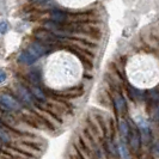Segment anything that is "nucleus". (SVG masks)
<instances>
[{
    "label": "nucleus",
    "mask_w": 159,
    "mask_h": 159,
    "mask_svg": "<svg viewBox=\"0 0 159 159\" xmlns=\"http://www.w3.org/2000/svg\"><path fill=\"white\" fill-rule=\"evenodd\" d=\"M129 126H130V132H129L128 143H130V146L134 151H138L140 147V130L133 123H129Z\"/></svg>",
    "instance_id": "f257e3e1"
},
{
    "label": "nucleus",
    "mask_w": 159,
    "mask_h": 159,
    "mask_svg": "<svg viewBox=\"0 0 159 159\" xmlns=\"http://www.w3.org/2000/svg\"><path fill=\"white\" fill-rule=\"evenodd\" d=\"M1 105L4 109H7L8 111L11 110H19L20 109V105L17 102L15 98H12L11 96L7 95H2L1 96Z\"/></svg>",
    "instance_id": "f03ea898"
},
{
    "label": "nucleus",
    "mask_w": 159,
    "mask_h": 159,
    "mask_svg": "<svg viewBox=\"0 0 159 159\" xmlns=\"http://www.w3.org/2000/svg\"><path fill=\"white\" fill-rule=\"evenodd\" d=\"M26 49H28L36 59H39V57H41V56L44 55V54L47 53V48H46V46H43L41 42H32L31 44L26 48Z\"/></svg>",
    "instance_id": "7ed1b4c3"
},
{
    "label": "nucleus",
    "mask_w": 159,
    "mask_h": 159,
    "mask_svg": "<svg viewBox=\"0 0 159 159\" xmlns=\"http://www.w3.org/2000/svg\"><path fill=\"white\" fill-rule=\"evenodd\" d=\"M16 92L18 97L22 99V102L25 103L26 105H32V98H31V95L29 93V91L26 90V89H24L23 86H17L16 88Z\"/></svg>",
    "instance_id": "20e7f679"
},
{
    "label": "nucleus",
    "mask_w": 159,
    "mask_h": 159,
    "mask_svg": "<svg viewBox=\"0 0 159 159\" xmlns=\"http://www.w3.org/2000/svg\"><path fill=\"white\" fill-rule=\"evenodd\" d=\"M138 128L140 130V134L143 135V140L145 141H148L150 138H151V132H150V127H148L147 122L143 121V120H139L138 121Z\"/></svg>",
    "instance_id": "39448f33"
},
{
    "label": "nucleus",
    "mask_w": 159,
    "mask_h": 159,
    "mask_svg": "<svg viewBox=\"0 0 159 159\" xmlns=\"http://www.w3.org/2000/svg\"><path fill=\"white\" fill-rule=\"evenodd\" d=\"M36 60H37V59L32 55L28 49L23 50V52L20 53V55H19V61H20V62H23V64H25V65H32Z\"/></svg>",
    "instance_id": "423d86ee"
},
{
    "label": "nucleus",
    "mask_w": 159,
    "mask_h": 159,
    "mask_svg": "<svg viewBox=\"0 0 159 159\" xmlns=\"http://www.w3.org/2000/svg\"><path fill=\"white\" fill-rule=\"evenodd\" d=\"M120 133L122 135V140H127L128 141V138H129V132H130V126L126 120H121L120 121Z\"/></svg>",
    "instance_id": "0eeeda50"
},
{
    "label": "nucleus",
    "mask_w": 159,
    "mask_h": 159,
    "mask_svg": "<svg viewBox=\"0 0 159 159\" xmlns=\"http://www.w3.org/2000/svg\"><path fill=\"white\" fill-rule=\"evenodd\" d=\"M50 17H52L53 22H55V23L62 24L64 22L67 20V15L64 11H60V10H53L52 13H50Z\"/></svg>",
    "instance_id": "6e6552de"
},
{
    "label": "nucleus",
    "mask_w": 159,
    "mask_h": 159,
    "mask_svg": "<svg viewBox=\"0 0 159 159\" xmlns=\"http://www.w3.org/2000/svg\"><path fill=\"white\" fill-rule=\"evenodd\" d=\"M114 104H115V109L119 112H122L126 109V101L123 97L121 96H115L114 98Z\"/></svg>",
    "instance_id": "1a4fd4ad"
},
{
    "label": "nucleus",
    "mask_w": 159,
    "mask_h": 159,
    "mask_svg": "<svg viewBox=\"0 0 159 159\" xmlns=\"http://www.w3.org/2000/svg\"><path fill=\"white\" fill-rule=\"evenodd\" d=\"M31 91H32V95L35 96L39 101H41V102H46V101H47L46 95L43 93V91H42L37 85H31Z\"/></svg>",
    "instance_id": "9d476101"
},
{
    "label": "nucleus",
    "mask_w": 159,
    "mask_h": 159,
    "mask_svg": "<svg viewBox=\"0 0 159 159\" xmlns=\"http://www.w3.org/2000/svg\"><path fill=\"white\" fill-rule=\"evenodd\" d=\"M119 152H120V154H121V157H122V159H130L127 147H126V145L123 143V140L120 141V143H119Z\"/></svg>",
    "instance_id": "9b49d317"
},
{
    "label": "nucleus",
    "mask_w": 159,
    "mask_h": 159,
    "mask_svg": "<svg viewBox=\"0 0 159 159\" xmlns=\"http://www.w3.org/2000/svg\"><path fill=\"white\" fill-rule=\"evenodd\" d=\"M0 29H1V34L4 35L5 32H6V30H7V24H6V22H1V24H0Z\"/></svg>",
    "instance_id": "f8f14e48"
},
{
    "label": "nucleus",
    "mask_w": 159,
    "mask_h": 159,
    "mask_svg": "<svg viewBox=\"0 0 159 159\" xmlns=\"http://www.w3.org/2000/svg\"><path fill=\"white\" fill-rule=\"evenodd\" d=\"M5 79H6V74H5L4 70H1V83H4Z\"/></svg>",
    "instance_id": "ddd939ff"
}]
</instances>
